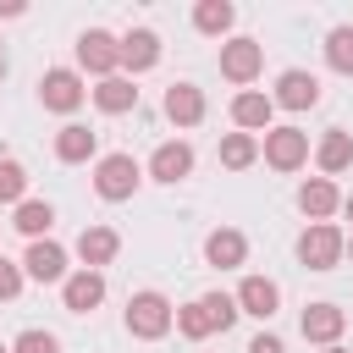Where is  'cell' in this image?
Returning <instances> with one entry per match:
<instances>
[{
    "instance_id": "1",
    "label": "cell",
    "mask_w": 353,
    "mask_h": 353,
    "mask_svg": "<svg viewBox=\"0 0 353 353\" xmlns=\"http://www.w3.org/2000/svg\"><path fill=\"white\" fill-rule=\"evenodd\" d=\"M171 325H176V309H171L165 292L143 287V292L127 298V336H138V342H160Z\"/></svg>"
},
{
    "instance_id": "2",
    "label": "cell",
    "mask_w": 353,
    "mask_h": 353,
    "mask_svg": "<svg viewBox=\"0 0 353 353\" xmlns=\"http://www.w3.org/2000/svg\"><path fill=\"white\" fill-rule=\"evenodd\" d=\"M138 182H143V165H138L132 154H99V160H94V193H99L105 204L132 199Z\"/></svg>"
},
{
    "instance_id": "3",
    "label": "cell",
    "mask_w": 353,
    "mask_h": 353,
    "mask_svg": "<svg viewBox=\"0 0 353 353\" xmlns=\"http://www.w3.org/2000/svg\"><path fill=\"white\" fill-rule=\"evenodd\" d=\"M298 259H303L309 270H336V265L347 259V237H342L331 221H314V226H303V237H298Z\"/></svg>"
},
{
    "instance_id": "4",
    "label": "cell",
    "mask_w": 353,
    "mask_h": 353,
    "mask_svg": "<svg viewBox=\"0 0 353 353\" xmlns=\"http://www.w3.org/2000/svg\"><path fill=\"white\" fill-rule=\"evenodd\" d=\"M77 66H83V72H94L99 83H105V77H116V72H121V39H116V33H105V28L77 33Z\"/></svg>"
},
{
    "instance_id": "5",
    "label": "cell",
    "mask_w": 353,
    "mask_h": 353,
    "mask_svg": "<svg viewBox=\"0 0 353 353\" xmlns=\"http://www.w3.org/2000/svg\"><path fill=\"white\" fill-rule=\"evenodd\" d=\"M259 154H265L270 171H303L309 165V132L303 127H270L265 143H259Z\"/></svg>"
},
{
    "instance_id": "6",
    "label": "cell",
    "mask_w": 353,
    "mask_h": 353,
    "mask_svg": "<svg viewBox=\"0 0 353 353\" xmlns=\"http://www.w3.org/2000/svg\"><path fill=\"white\" fill-rule=\"evenodd\" d=\"M259 72H265V44H259V39H226V44H221V77H226V83L248 88Z\"/></svg>"
},
{
    "instance_id": "7",
    "label": "cell",
    "mask_w": 353,
    "mask_h": 353,
    "mask_svg": "<svg viewBox=\"0 0 353 353\" xmlns=\"http://www.w3.org/2000/svg\"><path fill=\"white\" fill-rule=\"evenodd\" d=\"M39 99H44V110H55V116H72V110L88 99V88H83V77H77L72 66H50V72L39 77Z\"/></svg>"
},
{
    "instance_id": "8",
    "label": "cell",
    "mask_w": 353,
    "mask_h": 353,
    "mask_svg": "<svg viewBox=\"0 0 353 353\" xmlns=\"http://www.w3.org/2000/svg\"><path fill=\"white\" fill-rule=\"evenodd\" d=\"M281 110H314L320 105V77L314 72H303V66H287L281 77H276V94H270Z\"/></svg>"
},
{
    "instance_id": "9",
    "label": "cell",
    "mask_w": 353,
    "mask_h": 353,
    "mask_svg": "<svg viewBox=\"0 0 353 353\" xmlns=\"http://www.w3.org/2000/svg\"><path fill=\"white\" fill-rule=\"evenodd\" d=\"M22 276H28V281H66V276H72V270H66V248L50 243V237L28 243V254H22Z\"/></svg>"
},
{
    "instance_id": "10",
    "label": "cell",
    "mask_w": 353,
    "mask_h": 353,
    "mask_svg": "<svg viewBox=\"0 0 353 353\" xmlns=\"http://www.w3.org/2000/svg\"><path fill=\"white\" fill-rule=\"evenodd\" d=\"M61 303H66L72 314H94V309L105 303V276H99V270H83V265H77V270H72V276L61 281Z\"/></svg>"
},
{
    "instance_id": "11",
    "label": "cell",
    "mask_w": 353,
    "mask_h": 353,
    "mask_svg": "<svg viewBox=\"0 0 353 353\" xmlns=\"http://www.w3.org/2000/svg\"><path fill=\"white\" fill-rule=\"evenodd\" d=\"M298 331H303L309 342H320V347H336V336L347 331V309H336V303H309V309L298 314Z\"/></svg>"
},
{
    "instance_id": "12",
    "label": "cell",
    "mask_w": 353,
    "mask_h": 353,
    "mask_svg": "<svg viewBox=\"0 0 353 353\" xmlns=\"http://www.w3.org/2000/svg\"><path fill=\"white\" fill-rule=\"evenodd\" d=\"M232 298H237V309H243V314H254V320H270V314L281 309V287H276L270 276H243Z\"/></svg>"
},
{
    "instance_id": "13",
    "label": "cell",
    "mask_w": 353,
    "mask_h": 353,
    "mask_svg": "<svg viewBox=\"0 0 353 353\" xmlns=\"http://www.w3.org/2000/svg\"><path fill=\"white\" fill-rule=\"evenodd\" d=\"M270 116H276V99H270V94H259V88L232 94V121H237V132H270Z\"/></svg>"
},
{
    "instance_id": "14",
    "label": "cell",
    "mask_w": 353,
    "mask_h": 353,
    "mask_svg": "<svg viewBox=\"0 0 353 353\" xmlns=\"http://www.w3.org/2000/svg\"><path fill=\"white\" fill-rule=\"evenodd\" d=\"M193 171V143H182V138H165L154 154H149V176L154 182H182Z\"/></svg>"
},
{
    "instance_id": "15",
    "label": "cell",
    "mask_w": 353,
    "mask_h": 353,
    "mask_svg": "<svg viewBox=\"0 0 353 353\" xmlns=\"http://www.w3.org/2000/svg\"><path fill=\"white\" fill-rule=\"evenodd\" d=\"M298 210L309 215V226H314V221H331V215L342 210V193H336V182H331V176H309V182L298 188Z\"/></svg>"
},
{
    "instance_id": "16",
    "label": "cell",
    "mask_w": 353,
    "mask_h": 353,
    "mask_svg": "<svg viewBox=\"0 0 353 353\" xmlns=\"http://www.w3.org/2000/svg\"><path fill=\"white\" fill-rule=\"evenodd\" d=\"M204 259H210L215 270H237V265L248 259V237H243L237 226H215V232L204 237Z\"/></svg>"
},
{
    "instance_id": "17",
    "label": "cell",
    "mask_w": 353,
    "mask_h": 353,
    "mask_svg": "<svg viewBox=\"0 0 353 353\" xmlns=\"http://www.w3.org/2000/svg\"><path fill=\"white\" fill-rule=\"evenodd\" d=\"M99 154V132H88L83 121H66L61 132H55V160L61 165H83V160H94Z\"/></svg>"
},
{
    "instance_id": "18",
    "label": "cell",
    "mask_w": 353,
    "mask_h": 353,
    "mask_svg": "<svg viewBox=\"0 0 353 353\" xmlns=\"http://www.w3.org/2000/svg\"><path fill=\"white\" fill-rule=\"evenodd\" d=\"M121 254V237L110 232V226H83L77 232V259H83V270H99V265H110Z\"/></svg>"
},
{
    "instance_id": "19",
    "label": "cell",
    "mask_w": 353,
    "mask_h": 353,
    "mask_svg": "<svg viewBox=\"0 0 353 353\" xmlns=\"http://www.w3.org/2000/svg\"><path fill=\"white\" fill-rule=\"evenodd\" d=\"M160 61V33L154 28H132V33H121V66L138 77V72H149Z\"/></svg>"
},
{
    "instance_id": "20",
    "label": "cell",
    "mask_w": 353,
    "mask_h": 353,
    "mask_svg": "<svg viewBox=\"0 0 353 353\" xmlns=\"http://www.w3.org/2000/svg\"><path fill=\"white\" fill-rule=\"evenodd\" d=\"M165 116L176 127H199L204 121V88L199 83H171L165 88Z\"/></svg>"
},
{
    "instance_id": "21",
    "label": "cell",
    "mask_w": 353,
    "mask_h": 353,
    "mask_svg": "<svg viewBox=\"0 0 353 353\" xmlns=\"http://www.w3.org/2000/svg\"><path fill=\"white\" fill-rule=\"evenodd\" d=\"M314 165H320V176H342V171L353 165V132L331 127V132L314 143Z\"/></svg>"
},
{
    "instance_id": "22",
    "label": "cell",
    "mask_w": 353,
    "mask_h": 353,
    "mask_svg": "<svg viewBox=\"0 0 353 353\" xmlns=\"http://www.w3.org/2000/svg\"><path fill=\"white\" fill-rule=\"evenodd\" d=\"M94 94V105L105 110V116H127V110H138V88H132V77L127 72H116V77H105L99 88H88Z\"/></svg>"
},
{
    "instance_id": "23",
    "label": "cell",
    "mask_w": 353,
    "mask_h": 353,
    "mask_svg": "<svg viewBox=\"0 0 353 353\" xmlns=\"http://www.w3.org/2000/svg\"><path fill=\"white\" fill-rule=\"evenodd\" d=\"M11 226H17L28 243H39V237H50V226H55V204H50V199H22L17 215H11Z\"/></svg>"
},
{
    "instance_id": "24",
    "label": "cell",
    "mask_w": 353,
    "mask_h": 353,
    "mask_svg": "<svg viewBox=\"0 0 353 353\" xmlns=\"http://www.w3.org/2000/svg\"><path fill=\"white\" fill-rule=\"evenodd\" d=\"M232 22H237V6H232V0H199V6H193V28H199L204 39H226Z\"/></svg>"
},
{
    "instance_id": "25",
    "label": "cell",
    "mask_w": 353,
    "mask_h": 353,
    "mask_svg": "<svg viewBox=\"0 0 353 353\" xmlns=\"http://www.w3.org/2000/svg\"><path fill=\"white\" fill-rule=\"evenodd\" d=\"M254 160H259V138L254 132H226L221 138V165L226 171H248Z\"/></svg>"
},
{
    "instance_id": "26",
    "label": "cell",
    "mask_w": 353,
    "mask_h": 353,
    "mask_svg": "<svg viewBox=\"0 0 353 353\" xmlns=\"http://www.w3.org/2000/svg\"><path fill=\"white\" fill-rule=\"evenodd\" d=\"M176 331H182L188 342H204V336H215V314H210V303H204V298L182 303V309H176Z\"/></svg>"
},
{
    "instance_id": "27",
    "label": "cell",
    "mask_w": 353,
    "mask_h": 353,
    "mask_svg": "<svg viewBox=\"0 0 353 353\" xmlns=\"http://www.w3.org/2000/svg\"><path fill=\"white\" fill-rule=\"evenodd\" d=\"M325 66L342 72V77H353V22H342V28L325 33Z\"/></svg>"
},
{
    "instance_id": "28",
    "label": "cell",
    "mask_w": 353,
    "mask_h": 353,
    "mask_svg": "<svg viewBox=\"0 0 353 353\" xmlns=\"http://www.w3.org/2000/svg\"><path fill=\"white\" fill-rule=\"evenodd\" d=\"M28 199V171L17 160H0V204H22Z\"/></svg>"
},
{
    "instance_id": "29",
    "label": "cell",
    "mask_w": 353,
    "mask_h": 353,
    "mask_svg": "<svg viewBox=\"0 0 353 353\" xmlns=\"http://www.w3.org/2000/svg\"><path fill=\"white\" fill-rule=\"evenodd\" d=\"M204 303H210V314H215V331H232V325H237V314H243L232 292H204Z\"/></svg>"
},
{
    "instance_id": "30",
    "label": "cell",
    "mask_w": 353,
    "mask_h": 353,
    "mask_svg": "<svg viewBox=\"0 0 353 353\" xmlns=\"http://www.w3.org/2000/svg\"><path fill=\"white\" fill-rule=\"evenodd\" d=\"M11 353H61V342H55L50 331H39V325H33V331H22V336L11 342Z\"/></svg>"
},
{
    "instance_id": "31",
    "label": "cell",
    "mask_w": 353,
    "mask_h": 353,
    "mask_svg": "<svg viewBox=\"0 0 353 353\" xmlns=\"http://www.w3.org/2000/svg\"><path fill=\"white\" fill-rule=\"evenodd\" d=\"M22 281H28V276H22V265H11V259L0 254V303H11V298L22 292Z\"/></svg>"
},
{
    "instance_id": "32",
    "label": "cell",
    "mask_w": 353,
    "mask_h": 353,
    "mask_svg": "<svg viewBox=\"0 0 353 353\" xmlns=\"http://www.w3.org/2000/svg\"><path fill=\"white\" fill-rule=\"evenodd\" d=\"M248 353H287V342H281L276 331H259V336L248 342Z\"/></svg>"
},
{
    "instance_id": "33",
    "label": "cell",
    "mask_w": 353,
    "mask_h": 353,
    "mask_svg": "<svg viewBox=\"0 0 353 353\" xmlns=\"http://www.w3.org/2000/svg\"><path fill=\"white\" fill-rule=\"evenodd\" d=\"M0 17H22V6H17V0H6V6H0Z\"/></svg>"
},
{
    "instance_id": "34",
    "label": "cell",
    "mask_w": 353,
    "mask_h": 353,
    "mask_svg": "<svg viewBox=\"0 0 353 353\" xmlns=\"http://www.w3.org/2000/svg\"><path fill=\"white\" fill-rule=\"evenodd\" d=\"M342 215H347V221H353V193H342Z\"/></svg>"
},
{
    "instance_id": "35",
    "label": "cell",
    "mask_w": 353,
    "mask_h": 353,
    "mask_svg": "<svg viewBox=\"0 0 353 353\" xmlns=\"http://www.w3.org/2000/svg\"><path fill=\"white\" fill-rule=\"evenodd\" d=\"M325 353H347V347H342V342H336V347H325Z\"/></svg>"
},
{
    "instance_id": "36",
    "label": "cell",
    "mask_w": 353,
    "mask_h": 353,
    "mask_svg": "<svg viewBox=\"0 0 353 353\" xmlns=\"http://www.w3.org/2000/svg\"><path fill=\"white\" fill-rule=\"evenodd\" d=\"M0 83H6V61H0Z\"/></svg>"
},
{
    "instance_id": "37",
    "label": "cell",
    "mask_w": 353,
    "mask_h": 353,
    "mask_svg": "<svg viewBox=\"0 0 353 353\" xmlns=\"http://www.w3.org/2000/svg\"><path fill=\"white\" fill-rule=\"evenodd\" d=\"M347 259H353V237H347Z\"/></svg>"
},
{
    "instance_id": "38",
    "label": "cell",
    "mask_w": 353,
    "mask_h": 353,
    "mask_svg": "<svg viewBox=\"0 0 353 353\" xmlns=\"http://www.w3.org/2000/svg\"><path fill=\"white\" fill-rule=\"evenodd\" d=\"M0 353H11V347H6V342H0Z\"/></svg>"
}]
</instances>
